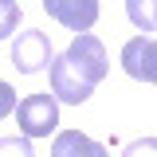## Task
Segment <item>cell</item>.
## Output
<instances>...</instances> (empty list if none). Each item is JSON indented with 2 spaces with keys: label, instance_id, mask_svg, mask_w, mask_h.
<instances>
[{
  "label": "cell",
  "instance_id": "cell-1",
  "mask_svg": "<svg viewBox=\"0 0 157 157\" xmlns=\"http://www.w3.org/2000/svg\"><path fill=\"white\" fill-rule=\"evenodd\" d=\"M106 47H102V39L90 36V32H82L67 43V51L63 55L51 59V94L55 102H67V106H82L86 98L94 94V86L106 78Z\"/></svg>",
  "mask_w": 157,
  "mask_h": 157
},
{
  "label": "cell",
  "instance_id": "cell-2",
  "mask_svg": "<svg viewBox=\"0 0 157 157\" xmlns=\"http://www.w3.org/2000/svg\"><path fill=\"white\" fill-rule=\"evenodd\" d=\"M16 126L24 137H47L59 130V102L55 94L39 90V94H28L16 102Z\"/></svg>",
  "mask_w": 157,
  "mask_h": 157
},
{
  "label": "cell",
  "instance_id": "cell-3",
  "mask_svg": "<svg viewBox=\"0 0 157 157\" xmlns=\"http://www.w3.org/2000/svg\"><path fill=\"white\" fill-rule=\"evenodd\" d=\"M51 39L39 28H28V32H16L12 39V67L20 75H36V71H47L51 67Z\"/></svg>",
  "mask_w": 157,
  "mask_h": 157
},
{
  "label": "cell",
  "instance_id": "cell-4",
  "mask_svg": "<svg viewBox=\"0 0 157 157\" xmlns=\"http://www.w3.org/2000/svg\"><path fill=\"white\" fill-rule=\"evenodd\" d=\"M122 67H126V75H130V78L157 86V39H153V36H134V39H126V47H122Z\"/></svg>",
  "mask_w": 157,
  "mask_h": 157
},
{
  "label": "cell",
  "instance_id": "cell-5",
  "mask_svg": "<svg viewBox=\"0 0 157 157\" xmlns=\"http://www.w3.org/2000/svg\"><path fill=\"white\" fill-rule=\"evenodd\" d=\"M43 12L59 20L67 32H90L98 24V0H43Z\"/></svg>",
  "mask_w": 157,
  "mask_h": 157
},
{
  "label": "cell",
  "instance_id": "cell-6",
  "mask_svg": "<svg viewBox=\"0 0 157 157\" xmlns=\"http://www.w3.org/2000/svg\"><path fill=\"white\" fill-rule=\"evenodd\" d=\"M51 157H110V153H106V145L94 141L90 134H82V130H63V134H55V141H51Z\"/></svg>",
  "mask_w": 157,
  "mask_h": 157
},
{
  "label": "cell",
  "instance_id": "cell-7",
  "mask_svg": "<svg viewBox=\"0 0 157 157\" xmlns=\"http://www.w3.org/2000/svg\"><path fill=\"white\" fill-rule=\"evenodd\" d=\"M126 16L137 32H157V0H126Z\"/></svg>",
  "mask_w": 157,
  "mask_h": 157
},
{
  "label": "cell",
  "instance_id": "cell-8",
  "mask_svg": "<svg viewBox=\"0 0 157 157\" xmlns=\"http://www.w3.org/2000/svg\"><path fill=\"white\" fill-rule=\"evenodd\" d=\"M20 4L16 0H0V39H8L12 32H16V24H20Z\"/></svg>",
  "mask_w": 157,
  "mask_h": 157
},
{
  "label": "cell",
  "instance_id": "cell-9",
  "mask_svg": "<svg viewBox=\"0 0 157 157\" xmlns=\"http://www.w3.org/2000/svg\"><path fill=\"white\" fill-rule=\"evenodd\" d=\"M0 157H36L32 137H0Z\"/></svg>",
  "mask_w": 157,
  "mask_h": 157
},
{
  "label": "cell",
  "instance_id": "cell-10",
  "mask_svg": "<svg viewBox=\"0 0 157 157\" xmlns=\"http://www.w3.org/2000/svg\"><path fill=\"white\" fill-rule=\"evenodd\" d=\"M122 157H157V137H141V141H130Z\"/></svg>",
  "mask_w": 157,
  "mask_h": 157
},
{
  "label": "cell",
  "instance_id": "cell-11",
  "mask_svg": "<svg viewBox=\"0 0 157 157\" xmlns=\"http://www.w3.org/2000/svg\"><path fill=\"white\" fill-rule=\"evenodd\" d=\"M12 110H16V90H12V86H8V82L0 78V122L12 114Z\"/></svg>",
  "mask_w": 157,
  "mask_h": 157
}]
</instances>
